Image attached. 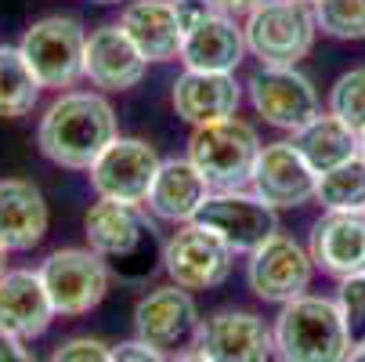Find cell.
<instances>
[{
	"instance_id": "obj_26",
	"label": "cell",
	"mask_w": 365,
	"mask_h": 362,
	"mask_svg": "<svg viewBox=\"0 0 365 362\" xmlns=\"http://www.w3.org/2000/svg\"><path fill=\"white\" fill-rule=\"evenodd\" d=\"M315 203L326 214H365V156H351L347 164L319 174Z\"/></svg>"
},
{
	"instance_id": "obj_34",
	"label": "cell",
	"mask_w": 365,
	"mask_h": 362,
	"mask_svg": "<svg viewBox=\"0 0 365 362\" xmlns=\"http://www.w3.org/2000/svg\"><path fill=\"white\" fill-rule=\"evenodd\" d=\"M344 362H365V341L351 344V351H347V358H344Z\"/></svg>"
},
{
	"instance_id": "obj_27",
	"label": "cell",
	"mask_w": 365,
	"mask_h": 362,
	"mask_svg": "<svg viewBox=\"0 0 365 362\" xmlns=\"http://www.w3.org/2000/svg\"><path fill=\"white\" fill-rule=\"evenodd\" d=\"M319 33L333 40H365V0H315Z\"/></svg>"
},
{
	"instance_id": "obj_17",
	"label": "cell",
	"mask_w": 365,
	"mask_h": 362,
	"mask_svg": "<svg viewBox=\"0 0 365 362\" xmlns=\"http://www.w3.org/2000/svg\"><path fill=\"white\" fill-rule=\"evenodd\" d=\"M170 106H174V113H178L188 127H202V124H214V120L239 116L242 87H239L235 73H199V69H185V73L174 80Z\"/></svg>"
},
{
	"instance_id": "obj_33",
	"label": "cell",
	"mask_w": 365,
	"mask_h": 362,
	"mask_svg": "<svg viewBox=\"0 0 365 362\" xmlns=\"http://www.w3.org/2000/svg\"><path fill=\"white\" fill-rule=\"evenodd\" d=\"M214 11H221V15H232V19H246L257 4H264V0H206Z\"/></svg>"
},
{
	"instance_id": "obj_21",
	"label": "cell",
	"mask_w": 365,
	"mask_h": 362,
	"mask_svg": "<svg viewBox=\"0 0 365 362\" xmlns=\"http://www.w3.org/2000/svg\"><path fill=\"white\" fill-rule=\"evenodd\" d=\"M123 33L145 55V62H174L181 59L185 26L178 19L174 0H130L120 11Z\"/></svg>"
},
{
	"instance_id": "obj_14",
	"label": "cell",
	"mask_w": 365,
	"mask_h": 362,
	"mask_svg": "<svg viewBox=\"0 0 365 362\" xmlns=\"http://www.w3.org/2000/svg\"><path fill=\"white\" fill-rule=\"evenodd\" d=\"M319 174L307 167V160L293 149V141H268L260 145V156L250 178V188L272 203L275 211H293L315 199Z\"/></svg>"
},
{
	"instance_id": "obj_28",
	"label": "cell",
	"mask_w": 365,
	"mask_h": 362,
	"mask_svg": "<svg viewBox=\"0 0 365 362\" xmlns=\"http://www.w3.org/2000/svg\"><path fill=\"white\" fill-rule=\"evenodd\" d=\"M326 109L333 116H340L347 127H354L358 134L365 131V66L347 69V73L336 76V84L329 87Z\"/></svg>"
},
{
	"instance_id": "obj_24",
	"label": "cell",
	"mask_w": 365,
	"mask_h": 362,
	"mask_svg": "<svg viewBox=\"0 0 365 362\" xmlns=\"http://www.w3.org/2000/svg\"><path fill=\"white\" fill-rule=\"evenodd\" d=\"M289 141H293V149L307 160V167L315 174H326V171L347 164L351 156H358V131L347 127L329 109L319 113L315 120H307L300 131H293Z\"/></svg>"
},
{
	"instance_id": "obj_35",
	"label": "cell",
	"mask_w": 365,
	"mask_h": 362,
	"mask_svg": "<svg viewBox=\"0 0 365 362\" xmlns=\"http://www.w3.org/2000/svg\"><path fill=\"white\" fill-rule=\"evenodd\" d=\"M170 362H206L199 351H178V358H170Z\"/></svg>"
},
{
	"instance_id": "obj_16",
	"label": "cell",
	"mask_w": 365,
	"mask_h": 362,
	"mask_svg": "<svg viewBox=\"0 0 365 362\" xmlns=\"http://www.w3.org/2000/svg\"><path fill=\"white\" fill-rule=\"evenodd\" d=\"M55 304H51L40 272L33 268H8L0 276V337L11 341H36L55 323Z\"/></svg>"
},
{
	"instance_id": "obj_38",
	"label": "cell",
	"mask_w": 365,
	"mask_h": 362,
	"mask_svg": "<svg viewBox=\"0 0 365 362\" xmlns=\"http://www.w3.org/2000/svg\"><path fill=\"white\" fill-rule=\"evenodd\" d=\"M91 4H120V0H91Z\"/></svg>"
},
{
	"instance_id": "obj_19",
	"label": "cell",
	"mask_w": 365,
	"mask_h": 362,
	"mask_svg": "<svg viewBox=\"0 0 365 362\" xmlns=\"http://www.w3.org/2000/svg\"><path fill=\"white\" fill-rule=\"evenodd\" d=\"M311 261L333 279L365 272V214H322L307 239Z\"/></svg>"
},
{
	"instance_id": "obj_4",
	"label": "cell",
	"mask_w": 365,
	"mask_h": 362,
	"mask_svg": "<svg viewBox=\"0 0 365 362\" xmlns=\"http://www.w3.org/2000/svg\"><path fill=\"white\" fill-rule=\"evenodd\" d=\"M246 51L260 66H297L311 55L319 22L311 4L300 0H264L242 19Z\"/></svg>"
},
{
	"instance_id": "obj_2",
	"label": "cell",
	"mask_w": 365,
	"mask_h": 362,
	"mask_svg": "<svg viewBox=\"0 0 365 362\" xmlns=\"http://www.w3.org/2000/svg\"><path fill=\"white\" fill-rule=\"evenodd\" d=\"M272 333L282 362H344L354 344L340 301L319 293H304L282 304Z\"/></svg>"
},
{
	"instance_id": "obj_25",
	"label": "cell",
	"mask_w": 365,
	"mask_h": 362,
	"mask_svg": "<svg viewBox=\"0 0 365 362\" xmlns=\"http://www.w3.org/2000/svg\"><path fill=\"white\" fill-rule=\"evenodd\" d=\"M40 80L26 66L19 44H0V120H22L40 101Z\"/></svg>"
},
{
	"instance_id": "obj_32",
	"label": "cell",
	"mask_w": 365,
	"mask_h": 362,
	"mask_svg": "<svg viewBox=\"0 0 365 362\" xmlns=\"http://www.w3.org/2000/svg\"><path fill=\"white\" fill-rule=\"evenodd\" d=\"M0 362H40L33 355V348L26 341H11V337H0Z\"/></svg>"
},
{
	"instance_id": "obj_37",
	"label": "cell",
	"mask_w": 365,
	"mask_h": 362,
	"mask_svg": "<svg viewBox=\"0 0 365 362\" xmlns=\"http://www.w3.org/2000/svg\"><path fill=\"white\" fill-rule=\"evenodd\" d=\"M358 152H361V156H365V131L358 134Z\"/></svg>"
},
{
	"instance_id": "obj_20",
	"label": "cell",
	"mask_w": 365,
	"mask_h": 362,
	"mask_svg": "<svg viewBox=\"0 0 365 362\" xmlns=\"http://www.w3.org/2000/svg\"><path fill=\"white\" fill-rule=\"evenodd\" d=\"M47 225L51 211L36 181L29 178L0 181V246L8 253H26L47 236Z\"/></svg>"
},
{
	"instance_id": "obj_13",
	"label": "cell",
	"mask_w": 365,
	"mask_h": 362,
	"mask_svg": "<svg viewBox=\"0 0 365 362\" xmlns=\"http://www.w3.org/2000/svg\"><path fill=\"white\" fill-rule=\"evenodd\" d=\"M199 323L202 319L192 301V290H181L174 283L148 290L134 304V337L160 351H181L195 344Z\"/></svg>"
},
{
	"instance_id": "obj_5",
	"label": "cell",
	"mask_w": 365,
	"mask_h": 362,
	"mask_svg": "<svg viewBox=\"0 0 365 362\" xmlns=\"http://www.w3.org/2000/svg\"><path fill=\"white\" fill-rule=\"evenodd\" d=\"M36 272L43 279L51 304H55V316L62 319L94 312L106 301L109 283H113L109 261L101 253H94L91 246H62L55 253H47Z\"/></svg>"
},
{
	"instance_id": "obj_9",
	"label": "cell",
	"mask_w": 365,
	"mask_h": 362,
	"mask_svg": "<svg viewBox=\"0 0 365 362\" xmlns=\"http://www.w3.org/2000/svg\"><path fill=\"white\" fill-rule=\"evenodd\" d=\"M315 261L304 243L286 232H275L268 243H260L246 261V283L264 304H289L307 293Z\"/></svg>"
},
{
	"instance_id": "obj_10",
	"label": "cell",
	"mask_w": 365,
	"mask_h": 362,
	"mask_svg": "<svg viewBox=\"0 0 365 362\" xmlns=\"http://www.w3.org/2000/svg\"><path fill=\"white\" fill-rule=\"evenodd\" d=\"M195 221L202 228H210L214 236H221L235 253H246V257L279 232V211L246 188L210 192V199L202 203Z\"/></svg>"
},
{
	"instance_id": "obj_31",
	"label": "cell",
	"mask_w": 365,
	"mask_h": 362,
	"mask_svg": "<svg viewBox=\"0 0 365 362\" xmlns=\"http://www.w3.org/2000/svg\"><path fill=\"white\" fill-rule=\"evenodd\" d=\"M113 362H170V358H167V351L134 337V341H123V344L113 348Z\"/></svg>"
},
{
	"instance_id": "obj_6",
	"label": "cell",
	"mask_w": 365,
	"mask_h": 362,
	"mask_svg": "<svg viewBox=\"0 0 365 362\" xmlns=\"http://www.w3.org/2000/svg\"><path fill=\"white\" fill-rule=\"evenodd\" d=\"M83 47H87V33L69 15H47L33 22L19 40V51L26 66L33 69V76L40 80V87L58 94L83 80Z\"/></svg>"
},
{
	"instance_id": "obj_15",
	"label": "cell",
	"mask_w": 365,
	"mask_h": 362,
	"mask_svg": "<svg viewBox=\"0 0 365 362\" xmlns=\"http://www.w3.org/2000/svg\"><path fill=\"white\" fill-rule=\"evenodd\" d=\"M145 55L134 47V40L123 33L120 22H106L87 33V47H83V80L98 91H130L145 80Z\"/></svg>"
},
{
	"instance_id": "obj_36",
	"label": "cell",
	"mask_w": 365,
	"mask_h": 362,
	"mask_svg": "<svg viewBox=\"0 0 365 362\" xmlns=\"http://www.w3.org/2000/svg\"><path fill=\"white\" fill-rule=\"evenodd\" d=\"M4 272H8V250L0 246V276H4Z\"/></svg>"
},
{
	"instance_id": "obj_12",
	"label": "cell",
	"mask_w": 365,
	"mask_h": 362,
	"mask_svg": "<svg viewBox=\"0 0 365 362\" xmlns=\"http://www.w3.org/2000/svg\"><path fill=\"white\" fill-rule=\"evenodd\" d=\"M206 362H272L275 333L257 312L242 308H221L199 323L195 344Z\"/></svg>"
},
{
	"instance_id": "obj_1",
	"label": "cell",
	"mask_w": 365,
	"mask_h": 362,
	"mask_svg": "<svg viewBox=\"0 0 365 362\" xmlns=\"http://www.w3.org/2000/svg\"><path fill=\"white\" fill-rule=\"evenodd\" d=\"M116 138V109L101 91H62L43 109L36 127L40 152L66 171H91Z\"/></svg>"
},
{
	"instance_id": "obj_18",
	"label": "cell",
	"mask_w": 365,
	"mask_h": 362,
	"mask_svg": "<svg viewBox=\"0 0 365 362\" xmlns=\"http://www.w3.org/2000/svg\"><path fill=\"white\" fill-rule=\"evenodd\" d=\"M246 55L250 51L239 19L221 11H210L202 22H195L181 44L185 69H199V73H235Z\"/></svg>"
},
{
	"instance_id": "obj_23",
	"label": "cell",
	"mask_w": 365,
	"mask_h": 362,
	"mask_svg": "<svg viewBox=\"0 0 365 362\" xmlns=\"http://www.w3.org/2000/svg\"><path fill=\"white\" fill-rule=\"evenodd\" d=\"M83 236L94 253L106 261H120V257H134L148 236V221L141 206L116 203V199H98L83 218Z\"/></svg>"
},
{
	"instance_id": "obj_29",
	"label": "cell",
	"mask_w": 365,
	"mask_h": 362,
	"mask_svg": "<svg viewBox=\"0 0 365 362\" xmlns=\"http://www.w3.org/2000/svg\"><path fill=\"white\" fill-rule=\"evenodd\" d=\"M47 362H113V348L98 337H69L51 351Z\"/></svg>"
},
{
	"instance_id": "obj_3",
	"label": "cell",
	"mask_w": 365,
	"mask_h": 362,
	"mask_svg": "<svg viewBox=\"0 0 365 362\" xmlns=\"http://www.w3.org/2000/svg\"><path fill=\"white\" fill-rule=\"evenodd\" d=\"M257 156H260V138L253 124L239 116L192 127L188 134V160L195 164V171L206 178V185L214 192L246 188L253 178Z\"/></svg>"
},
{
	"instance_id": "obj_30",
	"label": "cell",
	"mask_w": 365,
	"mask_h": 362,
	"mask_svg": "<svg viewBox=\"0 0 365 362\" xmlns=\"http://www.w3.org/2000/svg\"><path fill=\"white\" fill-rule=\"evenodd\" d=\"M336 301H340V308H344L351 330H354L358 323H365V272H358V276H351V279H340Z\"/></svg>"
},
{
	"instance_id": "obj_39",
	"label": "cell",
	"mask_w": 365,
	"mask_h": 362,
	"mask_svg": "<svg viewBox=\"0 0 365 362\" xmlns=\"http://www.w3.org/2000/svg\"><path fill=\"white\" fill-rule=\"evenodd\" d=\"M300 4H315V0H300Z\"/></svg>"
},
{
	"instance_id": "obj_22",
	"label": "cell",
	"mask_w": 365,
	"mask_h": 362,
	"mask_svg": "<svg viewBox=\"0 0 365 362\" xmlns=\"http://www.w3.org/2000/svg\"><path fill=\"white\" fill-rule=\"evenodd\" d=\"M210 185L206 178L195 171V164L188 156H174V160H163L160 164V174H155L152 188H148V199L145 206L160 218V221H170V225H188L195 221V214L202 211V203L210 199Z\"/></svg>"
},
{
	"instance_id": "obj_8",
	"label": "cell",
	"mask_w": 365,
	"mask_h": 362,
	"mask_svg": "<svg viewBox=\"0 0 365 362\" xmlns=\"http://www.w3.org/2000/svg\"><path fill=\"white\" fill-rule=\"evenodd\" d=\"M163 268L181 290H214L232 276L235 250L199 221H188L163 243Z\"/></svg>"
},
{
	"instance_id": "obj_7",
	"label": "cell",
	"mask_w": 365,
	"mask_h": 362,
	"mask_svg": "<svg viewBox=\"0 0 365 362\" xmlns=\"http://www.w3.org/2000/svg\"><path fill=\"white\" fill-rule=\"evenodd\" d=\"M246 94L260 120L279 131H289V134L322 113V98H319L315 84L297 66H260L246 80Z\"/></svg>"
},
{
	"instance_id": "obj_11",
	"label": "cell",
	"mask_w": 365,
	"mask_h": 362,
	"mask_svg": "<svg viewBox=\"0 0 365 362\" xmlns=\"http://www.w3.org/2000/svg\"><path fill=\"white\" fill-rule=\"evenodd\" d=\"M160 152L141 138H116L101 156L94 160V167L87 171L91 188L98 192V199H116V203H130V206H145L148 188L160 174Z\"/></svg>"
}]
</instances>
